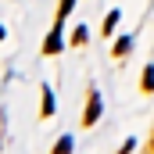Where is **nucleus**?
I'll return each instance as SVG.
<instances>
[{
	"mask_svg": "<svg viewBox=\"0 0 154 154\" xmlns=\"http://www.w3.org/2000/svg\"><path fill=\"white\" fill-rule=\"evenodd\" d=\"M143 86H147V90H154V68H147V75H143Z\"/></svg>",
	"mask_w": 154,
	"mask_h": 154,
	"instance_id": "6",
	"label": "nucleus"
},
{
	"mask_svg": "<svg viewBox=\"0 0 154 154\" xmlns=\"http://www.w3.org/2000/svg\"><path fill=\"white\" fill-rule=\"evenodd\" d=\"M0 39H4V29H0Z\"/></svg>",
	"mask_w": 154,
	"mask_h": 154,
	"instance_id": "7",
	"label": "nucleus"
},
{
	"mask_svg": "<svg viewBox=\"0 0 154 154\" xmlns=\"http://www.w3.org/2000/svg\"><path fill=\"white\" fill-rule=\"evenodd\" d=\"M43 115H54V93L43 90Z\"/></svg>",
	"mask_w": 154,
	"mask_h": 154,
	"instance_id": "3",
	"label": "nucleus"
},
{
	"mask_svg": "<svg viewBox=\"0 0 154 154\" xmlns=\"http://www.w3.org/2000/svg\"><path fill=\"white\" fill-rule=\"evenodd\" d=\"M97 115H100V97L93 93V97H90V111L82 115V122H86V125H93V122H97Z\"/></svg>",
	"mask_w": 154,
	"mask_h": 154,
	"instance_id": "2",
	"label": "nucleus"
},
{
	"mask_svg": "<svg viewBox=\"0 0 154 154\" xmlns=\"http://www.w3.org/2000/svg\"><path fill=\"white\" fill-rule=\"evenodd\" d=\"M54 50H61V25L47 36V43H43V54H54Z\"/></svg>",
	"mask_w": 154,
	"mask_h": 154,
	"instance_id": "1",
	"label": "nucleus"
},
{
	"mask_svg": "<svg viewBox=\"0 0 154 154\" xmlns=\"http://www.w3.org/2000/svg\"><path fill=\"white\" fill-rule=\"evenodd\" d=\"M115 25H118V11H111V14H108V25H104V32H115Z\"/></svg>",
	"mask_w": 154,
	"mask_h": 154,
	"instance_id": "4",
	"label": "nucleus"
},
{
	"mask_svg": "<svg viewBox=\"0 0 154 154\" xmlns=\"http://www.w3.org/2000/svg\"><path fill=\"white\" fill-rule=\"evenodd\" d=\"M68 151H72V143H68V140H61V143L54 147V154H68Z\"/></svg>",
	"mask_w": 154,
	"mask_h": 154,
	"instance_id": "5",
	"label": "nucleus"
}]
</instances>
